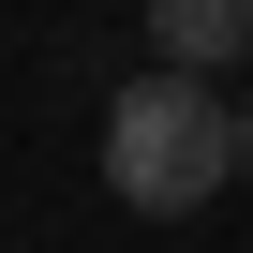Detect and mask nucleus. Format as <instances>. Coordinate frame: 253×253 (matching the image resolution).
Wrapping results in <instances>:
<instances>
[{"label": "nucleus", "instance_id": "obj_1", "mask_svg": "<svg viewBox=\"0 0 253 253\" xmlns=\"http://www.w3.org/2000/svg\"><path fill=\"white\" fill-rule=\"evenodd\" d=\"M223 179H238V104L209 75H164L149 60L134 89L104 104V194L134 209V223H194Z\"/></svg>", "mask_w": 253, "mask_h": 253}, {"label": "nucleus", "instance_id": "obj_2", "mask_svg": "<svg viewBox=\"0 0 253 253\" xmlns=\"http://www.w3.org/2000/svg\"><path fill=\"white\" fill-rule=\"evenodd\" d=\"M149 45H164V75H238L253 60V0H149Z\"/></svg>", "mask_w": 253, "mask_h": 253}, {"label": "nucleus", "instance_id": "obj_3", "mask_svg": "<svg viewBox=\"0 0 253 253\" xmlns=\"http://www.w3.org/2000/svg\"><path fill=\"white\" fill-rule=\"evenodd\" d=\"M238 179H253V104H238Z\"/></svg>", "mask_w": 253, "mask_h": 253}]
</instances>
